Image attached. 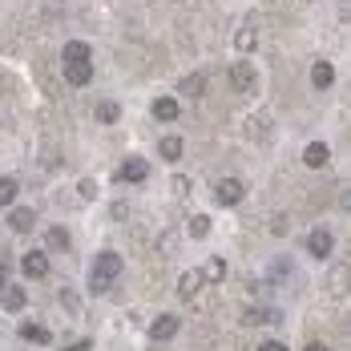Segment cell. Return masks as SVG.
Masks as SVG:
<instances>
[{"label": "cell", "instance_id": "1", "mask_svg": "<svg viewBox=\"0 0 351 351\" xmlns=\"http://www.w3.org/2000/svg\"><path fill=\"white\" fill-rule=\"evenodd\" d=\"M117 279H121V254L117 250H101L93 258V267H89V291L93 295H106Z\"/></svg>", "mask_w": 351, "mask_h": 351}, {"label": "cell", "instance_id": "2", "mask_svg": "<svg viewBox=\"0 0 351 351\" xmlns=\"http://www.w3.org/2000/svg\"><path fill=\"white\" fill-rule=\"evenodd\" d=\"M243 194H246V186L239 178H222V182L214 186V202H218V206H239Z\"/></svg>", "mask_w": 351, "mask_h": 351}, {"label": "cell", "instance_id": "3", "mask_svg": "<svg viewBox=\"0 0 351 351\" xmlns=\"http://www.w3.org/2000/svg\"><path fill=\"white\" fill-rule=\"evenodd\" d=\"M178 327H182V319L178 315H158L154 323H149V339L154 343H166V339H174Z\"/></svg>", "mask_w": 351, "mask_h": 351}, {"label": "cell", "instance_id": "4", "mask_svg": "<svg viewBox=\"0 0 351 351\" xmlns=\"http://www.w3.org/2000/svg\"><path fill=\"white\" fill-rule=\"evenodd\" d=\"M117 178H121V182H145V178H149V162H145V158H125V162L117 166Z\"/></svg>", "mask_w": 351, "mask_h": 351}, {"label": "cell", "instance_id": "5", "mask_svg": "<svg viewBox=\"0 0 351 351\" xmlns=\"http://www.w3.org/2000/svg\"><path fill=\"white\" fill-rule=\"evenodd\" d=\"M149 113H154V121H178L182 117V106H178V97H154Z\"/></svg>", "mask_w": 351, "mask_h": 351}, {"label": "cell", "instance_id": "6", "mask_svg": "<svg viewBox=\"0 0 351 351\" xmlns=\"http://www.w3.org/2000/svg\"><path fill=\"white\" fill-rule=\"evenodd\" d=\"M307 254H311V258H327V254H331V230L315 226V230L307 234Z\"/></svg>", "mask_w": 351, "mask_h": 351}, {"label": "cell", "instance_id": "7", "mask_svg": "<svg viewBox=\"0 0 351 351\" xmlns=\"http://www.w3.org/2000/svg\"><path fill=\"white\" fill-rule=\"evenodd\" d=\"M65 81L77 85V89L89 85V81H93V61H69V65H65Z\"/></svg>", "mask_w": 351, "mask_h": 351}, {"label": "cell", "instance_id": "8", "mask_svg": "<svg viewBox=\"0 0 351 351\" xmlns=\"http://www.w3.org/2000/svg\"><path fill=\"white\" fill-rule=\"evenodd\" d=\"M21 267H25L29 279H45V275H49V258H45V250H29V254L21 258Z\"/></svg>", "mask_w": 351, "mask_h": 351}, {"label": "cell", "instance_id": "9", "mask_svg": "<svg viewBox=\"0 0 351 351\" xmlns=\"http://www.w3.org/2000/svg\"><path fill=\"white\" fill-rule=\"evenodd\" d=\"M230 85H234V89H250V85H254V65H250V61H234V65H230Z\"/></svg>", "mask_w": 351, "mask_h": 351}, {"label": "cell", "instance_id": "10", "mask_svg": "<svg viewBox=\"0 0 351 351\" xmlns=\"http://www.w3.org/2000/svg\"><path fill=\"white\" fill-rule=\"evenodd\" d=\"M303 162H307V166H311V170H323V166H327V162H331V149H327V145H323V141H311V145H307V149H303Z\"/></svg>", "mask_w": 351, "mask_h": 351}, {"label": "cell", "instance_id": "11", "mask_svg": "<svg viewBox=\"0 0 351 351\" xmlns=\"http://www.w3.org/2000/svg\"><path fill=\"white\" fill-rule=\"evenodd\" d=\"M8 226H12L16 234H29V230L36 226V214L29 210V206H16V210L8 214Z\"/></svg>", "mask_w": 351, "mask_h": 351}, {"label": "cell", "instance_id": "12", "mask_svg": "<svg viewBox=\"0 0 351 351\" xmlns=\"http://www.w3.org/2000/svg\"><path fill=\"white\" fill-rule=\"evenodd\" d=\"M61 61L69 65V61H93V49L85 45V40H69L65 49H61Z\"/></svg>", "mask_w": 351, "mask_h": 351}, {"label": "cell", "instance_id": "13", "mask_svg": "<svg viewBox=\"0 0 351 351\" xmlns=\"http://www.w3.org/2000/svg\"><path fill=\"white\" fill-rule=\"evenodd\" d=\"M222 279H226V258L210 254V258L202 263V282H222Z\"/></svg>", "mask_w": 351, "mask_h": 351}, {"label": "cell", "instance_id": "14", "mask_svg": "<svg viewBox=\"0 0 351 351\" xmlns=\"http://www.w3.org/2000/svg\"><path fill=\"white\" fill-rule=\"evenodd\" d=\"M331 81H335L331 61H315V65H311V85H315V89H331Z\"/></svg>", "mask_w": 351, "mask_h": 351}, {"label": "cell", "instance_id": "15", "mask_svg": "<svg viewBox=\"0 0 351 351\" xmlns=\"http://www.w3.org/2000/svg\"><path fill=\"white\" fill-rule=\"evenodd\" d=\"M198 287H202V271H186V275L178 279V295H182V299H194Z\"/></svg>", "mask_w": 351, "mask_h": 351}, {"label": "cell", "instance_id": "16", "mask_svg": "<svg viewBox=\"0 0 351 351\" xmlns=\"http://www.w3.org/2000/svg\"><path fill=\"white\" fill-rule=\"evenodd\" d=\"M182 149H186V141H182V138H174V134L158 141V154H162L166 162H178V158H182Z\"/></svg>", "mask_w": 351, "mask_h": 351}, {"label": "cell", "instance_id": "17", "mask_svg": "<svg viewBox=\"0 0 351 351\" xmlns=\"http://www.w3.org/2000/svg\"><path fill=\"white\" fill-rule=\"evenodd\" d=\"M178 89H182L186 97H202V93H206V77H202V73H190V77H182Z\"/></svg>", "mask_w": 351, "mask_h": 351}, {"label": "cell", "instance_id": "18", "mask_svg": "<svg viewBox=\"0 0 351 351\" xmlns=\"http://www.w3.org/2000/svg\"><path fill=\"white\" fill-rule=\"evenodd\" d=\"M0 295H4V311H12V315L25 311V287H4Z\"/></svg>", "mask_w": 351, "mask_h": 351}, {"label": "cell", "instance_id": "19", "mask_svg": "<svg viewBox=\"0 0 351 351\" xmlns=\"http://www.w3.org/2000/svg\"><path fill=\"white\" fill-rule=\"evenodd\" d=\"M254 45H258V33H254L250 25H243V29L234 33V49H239V53H254Z\"/></svg>", "mask_w": 351, "mask_h": 351}, {"label": "cell", "instance_id": "20", "mask_svg": "<svg viewBox=\"0 0 351 351\" xmlns=\"http://www.w3.org/2000/svg\"><path fill=\"white\" fill-rule=\"evenodd\" d=\"M21 339H33V343H53V335H49L40 323H21Z\"/></svg>", "mask_w": 351, "mask_h": 351}, {"label": "cell", "instance_id": "21", "mask_svg": "<svg viewBox=\"0 0 351 351\" xmlns=\"http://www.w3.org/2000/svg\"><path fill=\"white\" fill-rule=\"evenodd\" d=\"M16 194H21V182L16 178H0V206H12Z\"/></svg>", "mask_w": 351, "mask_h": 351}, {"label": "cell", "instance_id": "22", "mask_svg": "<svg viewBox=\"0 0 351 351\" xmlns=\"http://www.w3.org/2000/svg\"><path fill=\"white\" fill-rule=\"evenodd\" d=\"M97 121H101V125L121 121V106H117V101H101V106H97Z\"/></svg>", "mask_w": 351, "mask_h": 351}, {"label": "cell", "instance_id": "23", "mask_svg": "<svg viewBox=\"0 0 351 351\" xmlns=\"http://www.w3.org/2000/svg\"><path fill=\"white\" fill-rule=\"evenodd\" d=\"M45 243L53 246V250H69V230H65V226H53V230L45 234Z\"/></svg>", "mask_w": 351, "mask_h": 351}, {"label": "cell", "instance_id": "24", "mask_svg": "<svg viewBox=\"0 0 351 351\" xmlns=\"http://www.w3.org/2000/svg\"><path fill=\"white\" fill-rule=\"evenodd\" d=\"M190 234H194V239H206V234H210V218H206V214H194V218H190Z\"/></svg>", "mask_w": 351, "mask_h": 351}, {"label": "cell", "instance_id": "25", "mask_svg": "<svg viewBox=\"0 0 351 351\" xmlns=\"http://www.w3.org/2000/svg\"><path fill=\"white\" fill-rule=\"evenodd\" d=\"M343 282H348V267H335L331 271V295H343Z\"/></svg>", "mask_w": 351, "mask_h": 351}, {"label": "cell", "instance_id": "26", "mask_svg": "<svg viewBox=\"0 0 351 351\" xmlns=\"http://www.w3.org/2000/svg\"><path fill=\"white\" fill-rule=\"evenodd\" d=\"M61 303H65V307H69L73 315H81V311H77V307H81V303H77V295H73V291H61Z\"/></svg>", "mask_w": 351, "mask_h": 351}, {"label": "cell", "instance_id": "27", "mask_svg": "<svg viewBox=\"0 0 351 351\" xmlns=\"http://www.w3.org/2000/svg\"><path fill=\"white\" fill-rule=\"evenodd\" d=\"M81 198L93 202V198H97V182H81Z\"/></svg>", "mask_w": 351, "mask_h": 351}, {"label": "cell", "instance_id": "28", "mask_svg": "<svg viewBox=\"0 0 351 351\" xmlns=\"http://www.w3.org/2000/svg\"><path fill=\"white\" fill-rule=\"evenodd\" d=\"M174 194L182 198V194H190V178H174Z\"/></svg>", "mask_w": 351, "mask_h": 351}, {"label": "cell", "instance_id": "29", "mask_svg": "<svg viewBox=\"0 0 351 351\" xmlns=\"http://www.w3.org/2000/svg\"><path fill=\"white\" fill-rule=\"evenodd\" d=\"M271 234H287V218H271Z\"/></svg>", "mask_w": 351, "mask_h": 351}, {"label": "cell", "instance_id": "30", "mask_svg": "<svg viewBox=\"0 0 351 351\" xmlns=\"http://www.w3.org/2000/svg\"><path fill=\"white\" fill-rule=\"evenodd\" d=\"M89 348H93L89 339H77V343H69V348H65V351H89Z\"/></svg>", "mask_w": 351, "mask_h": 351}, {"label": "cell", "instance_id": "31", "mask_svg": "<svg viewBox=\"0 0 351 351\" xmlns=\"http://www.w3.org/2000/svg\"><path fill=\"white\" fill-rule=\"evenodd\" d=\"M258 351H287V343H275V339H267V343H263Z\"/></svg>", "mask_w": 351, "mask_h": 351}, {"label": "cell", "instance_id": "32", "mask_svg": "<svg viewBox=\"0 0 351 351\" xmlns=\"http://www.w3.org/2000/svg\"><path fill=\"white\" fill-rule=\"evenodd\" d=\"M307 351H327V343H307Z\"/></svg>", "mask_w": 351, "mask_h": 351}, {"label": "cell", "instance_id": "33", "mask_svg": "<svg viewBox=\"0 0 351 351\" xmlns=\"http://www.w3.org/2000/svg\"><path fill=\"white\" fill-rule=\"evenodd\" d=\"M0 291H4V271H0Z\"/></svg>", "mask_w": 351, "mask_h": 351}]
</instances>
